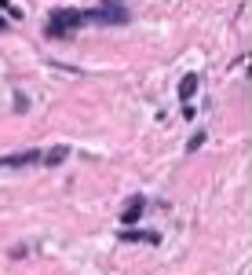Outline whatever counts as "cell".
I'll return each mask as SVG.
<instances>
[{"instance_id": "6da1fadb", "label": "cell", "mask_w": 252, "mask_h": 275, "mask_svg": "<svg viewBox=\"0 0 252 275\" xmlns=\"http://www.w3.org/2000/svg\"><path fill=\"white\" fill-rule=\"evenodd\" d=\"M81 22H84V11H66V8H62V11H52L44 33H48V37H70Z\"/></svg>"}, {"instance_id": "7a4b0ae2", "label": "cell", "mask_w": 252, "mask_h": 275, "mask_svg": "<svg viewBox=\"0 0 252 275\" xmlns=\"http://www.w3.org/2000/svg\"><path fill=\"white\" fill-rule=\"evenodd\" d=\"M84 19H95V22H110V26H124L128 22V11H124L121 0H106L99 11H84Z\"/></svg>"}, {"instance_id": "3957f363", "label": "cell", "mask_w": 252, "mask_h": 275, "mask_svg": "<svg viewBox=\"0 0 252 275\" xmlns=\"http://www.w3.org/2000/svg\"><path fill=\"white\" fill-rule=\"evenodd\" d=\"M37 158H40L37 150H22V154H8V158H0V165H8V169H22V165L37 162Z\"/></svg>"}, {"instance_id": "277c9868", "label": "cell", "mask_w": 252, "mask_h": 275, "mask_svg": "<svg viewBox=\"0 0 252 275\" xmlns=\"http://www.w3.org/2000/svg\"><path fill=\"white\" fill-rule=\"evenodd\" d=\"M197 81H201L197 73H186V77L179 81V99H183V103H190V96L197 92Z\"/></svg>"}, {"instance_id": "5b68a950", "label": "cell", "mask_w": 252, "mask_h": 275, "mask_svg": "<svg viewBox=\"0 0 252 275\" xmlns=\"http://www.w3.org/2000/svg\"><path fill=\"white\" fill-rule=\"evenodd\" d=\"M143 206H146L143 198H132V202H128V209L121 213V220H124V224H135V220H139V213H143Z\"/></svg>"}, {"instance_id": "8992f818", "label": "cell", "mask_w": 252, "mask_h": 275, "mask_svg": "<svg viewBox=\"0 0 252 275\" xmlns=\"http://www.w3.org/2000/svg\"><path fill=\"white\" fill-rule=\"evenodd\" d=\"M70 158V147H52L48 154H44V162H48V169H55V165H62Z\"/></svg>"}, {"instance_id": "52a82bcc", "label": "cell", "mask_w": 252, "mask_h": 275, "mask_svg": "<svg viewBox=\"0 0 252 275\" xmlns=\"http://www.w3.org/2000/svg\"><path fill=\"white\" fill-rule=\"evenodd\" d=\"M0 8H4L15 22H22V8H19V4H11V0H0Z\"/></svg>"}, {"instance_id": "ba28073f", "label": "cell", "mask_w": 252, "mask_h": 275, "mask_svg": "<svg viewBox=\"0 0 252 275\" xmlns=\"http://www.w3.org/2000/svg\"><path fill=\"white\" fill-rule=\"evenodd\" d=\"M201 143H205V132H194V140H190V143H186V150H197Z\"/></svg>"}, {"instance_id": "9c48e42d", "label": "cell", "mask_w": 252, "mask_h": 275, "mask_svg": "<svg viewBox=\"0 0 252 275\" xmlns=\"http://www.w3.org/2000/svg\"><path fill=\"white\" fill-rule=\"evenodd\" d=\"M26 106H29V99L22 96V92H19V96H15V110H19V114H22V110H26Z\"/></svg>"}, {"instance_id": "30bf717a", "label": "cell", "mask_w": 252, "mask_h": 275, "mask_svg": "<svg viewBox=\"0 0 252 275\" xmlns=\"http://www.w3.org/2000/svg\"><path fill=\"white\" fill-rule=\"evenodd\" d=\"M4 29H8V22H4V15H0V33H4Z\"/></svg>"}]
</instances>
